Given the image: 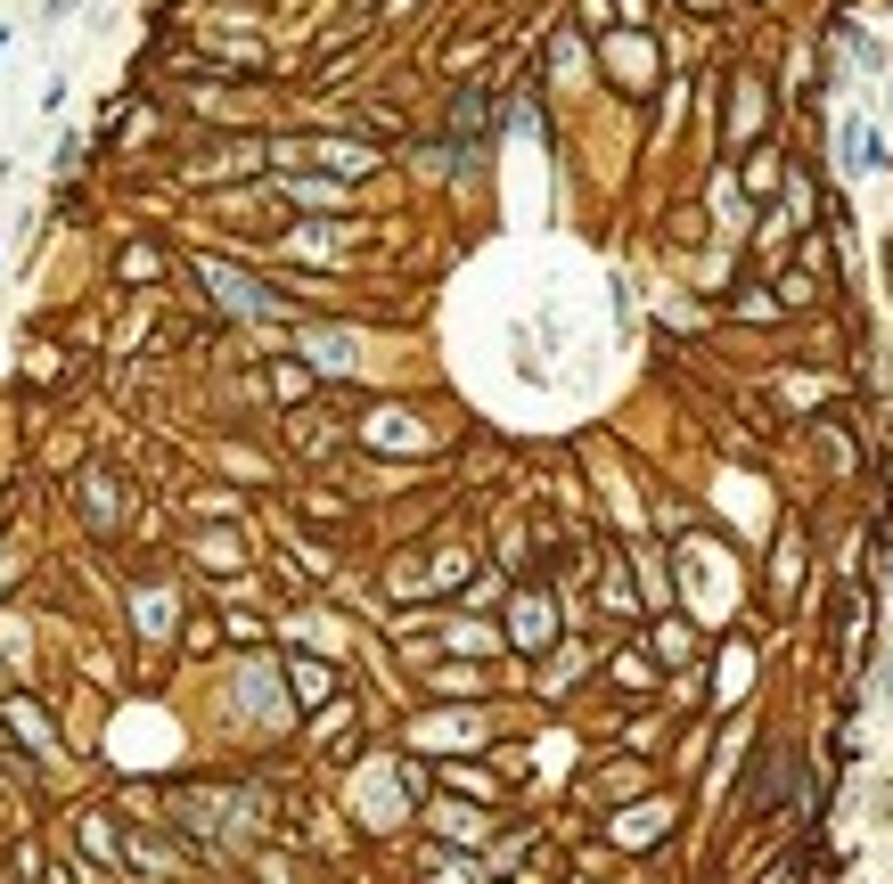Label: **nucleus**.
I'll return each instance as SVG.
<instances>
[{
	"label": "nucleus",
	"instance_id": "nucleus-2",
	"mask_svg": "<svg viewBox=\"0 0 893 884\" xmlns=\"http://www.w3.org/2000/svg\"><path fill=\"white\" fill-rule=\"evenodd\" d=\"M66 9H74V0H50V17H66Z\"/></svg>",
	"mask_w": 893,
	"mask_h": 884
},
{
	"label": "nucleus",
	"instance_id": "nucleus-1",
	"mask_svg": "<svg viewBox=\"0 0 893 884\" xmlns=\"http://www.w3.org/2000/svg\"><path fill=\"white\" fill-rule=\"evenodd\" d=\"M197 279L214 287V295H222L230 311H271V295H263L255 279H238V270H222V263H197Z\"/></svg>",
	"mask_w": 893,
	"mask_h": 884
}]
</instances>
